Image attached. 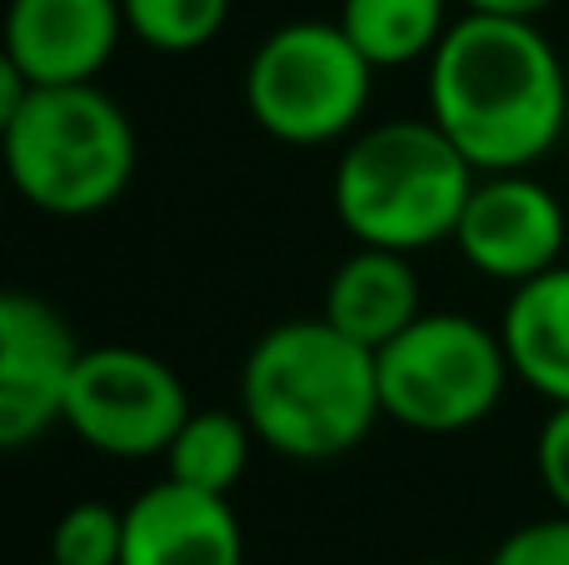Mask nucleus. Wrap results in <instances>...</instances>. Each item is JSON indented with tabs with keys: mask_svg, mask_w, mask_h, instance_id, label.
<instances>
[{
	"mask_svg": "<svg viewBox=\"0 0 569 565\" xmlns=\"http://www.w3.org/2000/svg\"><path fill=\"white\" fill-rule=\"evenodd\" d=\"M430 120L480 170H530L569 126V76L540 20L460 10L430 60Z\"/></svg>",
	"mask_w": 569,
	"mask_h": 565,
	"instance_id": "nucleus-1",
	"label": "nucleus"
},
{
	"mask_svg": "<svg viewBox=\"0 0 569 565\" xmlns=\"http://www.w3.org/2000/svg\"><path fill=\"white\" fill-rule=\"evenodd\" d=\"M240 410L266 450L284 460H340L385 420L375 350L325 316L280 320L240 366Z\"/></svg>",
	"mask_w": 569,
	"mask_h": 565,
	"instance_id": "nucleus-2",
	"label": "nucleus"
},
{
	"mask_svg": "<svg viewBox=\"0 0 569 565\" xmlns=\"http://www.w3.org/2000/svg\"><path fill=\"white\" fill-rule=\"evenodd\" d=\"M480 170L430 116L380 120L345 140L335 166V216L355 246L430 250L455 236Z\"/></svg>",
	"mask_w": 569,
	"mask_h": 565,
	"instance_id": "nucleus-3",
	"label": "nucleus"
},
{
	"mask_svg": "<svg viewBox=\"0 0 569 565\" xmlns=\"http://www.w3.org/2000/svg\"><path fill=\"white\" fill-rule=\"evenodd\" d=\"M6 176L26 206L56 220L110 210L136 180V126L116 96L86 86H36L0 126Z\"/></svg>",
	"mask_w": 569,
	"mask_h": 565,
	"instance_id": "nucleus-4",
	"label": "nucleus"
},
{
	"mask_svg": "<svg viewBox=\"0 0 569 565\" xmlns=\"http://www.w3.org/2000/svg\"><path fill=\"white\" fill-rule=\"evenodd\" d=\"M385 420L420 436H460L495 416L515 366L505 336L465 310H425L375 350Z\"/></svg>",
	"mask_w": 569,
	"mask_h": 565,
	"instance_id": "nucleus-5",
	"label": "nucleus"
},
{
	"mask_svg": "<svg viewBox=\"0 0 569 565\" xmlns=\"http://www.w3.org/2000/svg\"><path fill=\"white\" fill-rule=\"evenodd\" d=\"M375 96V66L340 20H290L256 46L246 66V110L270 140L315 150L350 140Z\"/></svg>",
	"mask_w": 569,
	"mask_h": 565,
	"instance_id": "nucleus-6",
	"label": "nucleus"
},
{
	"mask_svg": "<svg viewBox=\"0 0 569 565\" xmlns=\"http://www.w3.org/2000/svg\"><path fill=\"white\" fill-rule=\"evenodd\" d=\"M190 416L176 366L140 346H90L76 366L60 426L106 460H156Z\"/></svg>",
	"mask_w": 569,
	"mask_h": 565,
	"instance_id": "nucleus-7",
	"label": "nucleus"
},
{
	"mask_svg": "<svg viewBox=\"0 0 569 565\" xmlns=\"http://www.w3.org/2000/svg\"><path fill=\"white\" fill-rule=\"evenodd\" d=\"M565 206L530 170H485L455 226V250L465 266L505 286L545 276L565 260Z\"/></svg>",
	"mask_w": 569,
	"mask_h": 565,
	"instance_id": "nucleus-8",
	"label": "nucleus"
},
{
	"mask_svg": "<svg viewBox=\"0 0 569 565\" xmlns=\"http://www.w3.org/2000/svg\"><path fill=\"white\" fill-rule=\"evenodd\" d=\"M80 340L50 300L0 296V446L26 450L66 420V396L80 366Z\"/></svg>",
	"mask_w": 569,
	"mask_h": 565,
	"instance_id": "nucleus-9",
	"label": "nucleus"
},
{
	"mask_svg": "<svg viewBox=\"0 0 569 565\" xmlns=\"http://www.w3.org/2000/svg\"><path fill=\"white\" fill-rule=\"evenodd\" d=\"M126 30L120 0H10L6 60L30 86H86L110 66Z\"/></svg>",
	"mask_w": 569,
	"mask_h": 565,
	"instance_id": "nucleus-10",
	"label": "nucleus"
},
{
	"mask_svg": "<svg viewBox=\"0 0 569 565\" xmlns=\"http://www.w3.org/2000/svg\"><path fill=\"white\" fill-rule=\"evenodd\" d=\"M120 565H246V531L230 496L166 476L126 506Z\"/></svg>",
	"mask_w": 569,
	"mask_h": 565,
	"instance_id": "nucleus-11",
	"label": "nucleus"
},
{
	"mask_svg": "<svg viewBox=\"0 0 569 565\" xmlns=\"http://www.w3.org/2000/svg\"><path fill=\"white\" fill-rule=\"evenodd\" d=\"M320 316L370 350L390 346L410 320L425 316L420 276H415L410 256L405 250H380V246H355L335 266L330 286H325Z\"/></svg>",
	"mask_w": 569,
	"mask_h": 565,
	"instance_id": "nucleus-12",
	"label": "nucleus"
},
{
	"mask_svg": "<svg viewBox=\"0 0 569 565\" xmlns=\"http://www.w3.org/2000/svg\"><path fill=\"white\" fill-rule=\"evenodd\" d=\"M500 336L515 376L550 406H569V260L510 290Z\"/></svg>",
	"mask_w": 569,
	"mask_h": 565,
	"instance_id": "nucleus-13",
	"label": "nucleus"
},
{
	"mask_svg": "<svg viewBox=\"0 0 569 565\" xmlns=\"http://www.w3.org/2000/svg\"><path fill=\"white\" fill-rule=\"evenodd\" d=\"M450 6L460 0H340L335 20L375 70H395L440 50L445 30L455 26Z\"/></svg>",
	"mask_w": 569,
	"mask_h": 565,
	"instance_id": "nucleus-14",
	"label": "nucleus"
},
{
	"mask_svg": "<svg viewBox=\"0 0 569 565\" xmlns=\"http://www.w3.org/2000/svg\"><path fill=\"white\" fill-rule=\"evenodd\" d=\"M256 446L260 440L250 430L246 410H190L166 450V476L186 480L196 490H210V496H230L240 486V476L250 470Z\"/></svg>",
	"mask_w": 569,
	"mask_h": 565,
	"instance_id": "nucleus-15",
	"label": "nucleus"
},
{
	"mask_svg": "<svg viewBox=\"0 0 569 565\" xmlns=\"http://www.w3.org/2000/svg\"><path fill=\"white\" fill-rule=\"evenodd\" d=\"M126 30L156 56H196L226 30L230 0H120Z\"/></svg>",
	"mask_w": 569,
	"mask_h": 565,
	"instance_id": "nucleus-16",
	"label": "nucleus"
},
{
	"mask_svg": "<svg viewBox=\"0 0 569 565\" xmlns=\"http://www.w3.org/2000/svg\"><path fill=\"white\" fill-rule=\"evenodd\" d=\"M126 556V511L106 500H76L50 531L56 565H120Z\"/></svg>",
	"mask_w": 569,
	"mask_h": 565,
	"instance_id": "nucleus-17",
	"label": "nucleus"
},
{
	"mask_svg": "<svg viewBox=\"0 0 569 565\" xmlns=\"http://www.w3.org/2000/svg\"><path fill=\"white\" fill-rule=\"evenodd\" d=\"M485 565H569V516L555 511V516L510 531Z\"/></svg>",
	"mask_w": 569,
	"mask_h": 565,
	"instance_id": "nucleus-18",
	"label": "nucleus"
},
{
	"mask_svg": "<svg viewBox=\"0 0 569 565\" xmlns=\"http://www.w3.org/2000/svg\"><path fill=\"white\" fill-rule=\"evenodd\" d=\"M535 470H540V486L555 500V511L569 516V406H555L545 416L540 436H535Z\"/></svg>",
	"mask_w": 569,
	"mask_h": 565,
	"instance_id": "nucleus-19",
	"label": "nucleus"
},
{
	"mask_svg": "<svg viewBox=\"0 0 569 565\" xmlns=\"http://www.w3.org/2000/svg\"><path fill=\"white\" fill-rule=\"evenodd\" d=\"M465 10H480V16H520V20H540L555 0H460Z\"/></svg>",
	"mask_w": 569,
	"mask_h": 565,
	"instance_id": "nucleus-20",
	"label": "nucleus"
},
{
	"mask_svg": "<svg viewBox=\"0 0 569 565\" xmlns=\"http://www.w3.org/2000/svg\"><path fill=\"white\" fill-rule=\"evenodd\" d=\"M420 565H455V561H420Z\"/></svg>",
	"mask_w": 569,
	"mask_h": 565,
	"instance_id": "nucleus-21",
	"label": "nucleus"
},
{
	"mask_svg": "<svg viewBox=\"0 0 569 565\" xmlns=\"http://www.w3.org/2000/svg\"><path fill=\"white\" fill-rule=\"evenodd\" d=\"M40 565H56V561H40Z\"/></svg>",
	"mask_w": 569,
	"mask_h": 565,
	"instance_id": "nucleus-22",
	"label": "nucleus"
}]
</instances>
